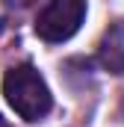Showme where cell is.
<instances>
[{
  "label": "cell",
  "mask_w": 124,
  "mask_h": 127,
  "mask_svg": "<svg viewBox=\"0 0 124 127\" xmlns=\"http://www.w3.org/2000/svg\"><path fill=\"white\" fill-rule=\"evenodd\" d=\"M0 127H9V124H6V121H3V115H0Z\"/></svg>",
  "instance_id": "cell-4"
},
{
  "label": "cell",
  "mask_w": 124,
  "mask_h": 127,
  "mask_svg": "<svg viewBox=\"0 0 124 127\" xmlns=\"http://www.w3.org/2000/svg\"><path fill=\"white\" fill-rule=\"evenodd\" d=\"M83 18L86 0H50L35 18V32L44 41H65L80 30Z\"/></svg>",
  "instance_id": "cell-2"
},
{
  "label": "cell",
  "mask_w": 124,
  "mask_h": 127,
  "mask_svg": "<svg viewBox=\"0 0 124 127\" xmlns=\"http://www.w3.org/2000/svg\"><path fill=\"white\" fill-rule=\"evenodd\" d=\"M100 65L112 74H124V21H118L112 30H106L103 41H100Z\"/></svg>",
  "instance_id": "cell-3"
},
{
  "label": "cell",
  "mask_w": 124,
  "mask_h": 127,
  "mask_svg": "<svg viewBox=\"0 0 124 127\" xmlns=\"http://www.w3.org/2000/svg\"><path fill=\"white\" fill-rule=\"evenodd\" d=\"M3 97L6 103L24 118V121H38L50 112L53 97L44 83V77L32 65H15L3 77Z\"/></svg>",
  "instance_id": "cell-1"
}]
</instances>
